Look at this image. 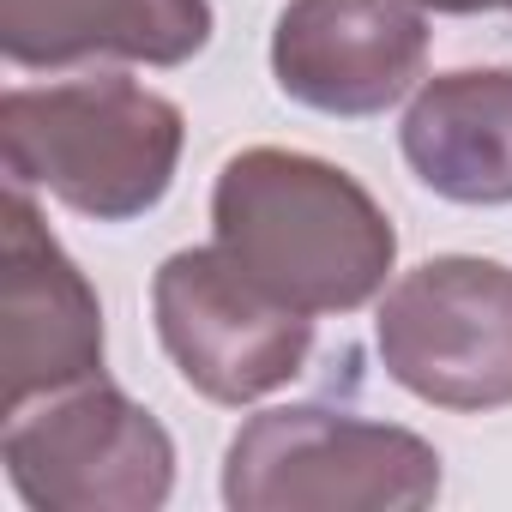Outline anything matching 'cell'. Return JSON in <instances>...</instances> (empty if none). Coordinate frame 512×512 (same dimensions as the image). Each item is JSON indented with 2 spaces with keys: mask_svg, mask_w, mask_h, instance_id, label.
I'll return each mask as SVG.
<instances>
[{
  "mask_svg": "<svg viewBox=\"0 0 512 512\" xmlns=\"http://www.w3.org/2000/svg\"><path fill=\"white\" fill-rule=\"evenodd\" d=\"M211 241L302 314L374 302L398 260L392 217L350 169L278 145H253L217 169Z\"/></svg>",
  "mask_w": 512,
  "mask_h": 512,
  "instance_id": "obj_1",
  "label": "cell"
},
{
  "mask_svg": "<svg viewBox=\"0 0 512 512\" xmlns=\"http://www.w3.org/2000/svg\"><path fill=\"white\" fill-rule=\"evenodd\" d=\"M181 109L127 73L13 85L0 97V151L19 187L55 193L97 223L145 217L181 163Z\"/></svg>",
  "mask_w": 512,
  "mask_h": 512,
  "instance_id": "obj_2",
  "label": "cell"
},
{
  "mask_svg": "<svg viewBox=\"0 0 512 512\" xmlns=\"http://www.w3.org/2000/svg\"><path fill=\"white\" fill-rule=\"evenodd\" d=\"M440 494V452L392 422L344 410H260L223 458L235 512H416Z\"/></svg>",
  "mask_w": 512,
  "mask_h": 512,
  "instance_id": "obj_3",
  "label": "cell"
},
{
  "mask_svg": "<svg viewBox=\"0 0 512 512\" xmlns=\"http://www.w3.org/2000/svg\"><path fill=\"white\" fill-rule=\"evenodd\" d=\"M0 458L37 512H157L175 488L169 428L103 374L7 410Z\"/></svg>",
  "mask_w": 512,
  "mask_h": 512,
  "instance_id": "obj_4",
  "label": "cell"
},
{
  "mask_svg": "<svg viewBox=\"0 0 512 512\" xmlns=\"http://www.w3.org/2000/svg\"><path fill=\"white\" fill-rule=\"evenodd\" d=\"M386 374L440 410L512 404V266L440 253L404 272L374 320Z\"/></svg>",
  "mask_w": 512,
  "mask_h": 512,
  "instance_id": "obj_5",
  "label": "cell"
},
{
  "mask_svg": "<svg viewBox=\"0 0 512 512\" xmlns=\"http://www.w3.org/2000/svg\"><path fill=\"white\" fill-rule=\"evenodd\" d=\"M151 314L181 380L199 398L235 404V410L290 386L314 350V314L278 302L266 284H253L217 241L181 247L157 266Z\"/></svg>",
  "mask_w": 512,
  "mask_h": 512,
  "instance_id": "obj_6",
  "label": "cell"
},
{
  "mask_svg": "<svg viewBox=\"0 0 512 512\" xmlns=\"http://www.w3.org/2000/svg\"><path fill=\"white\" fill-rule=\"evenodd\" d=\"M0 410L103 374V302L67 247L49 235L31 187H7V253H0Z\"/></svg>",
  "mask_w": 512,
  "mask_h": 512,
  "instance_id": "obj_7",
  "label": "cell"
},
{
  "mask_svg": "<svg viewBox=\"0 0 512 512\" xmlns=\"http://www.w3.org/2000/svg\"><path fill=\"white\" fill-rule=\"evenodd\" d=\"M428 61L416 0H290L272 31L278 91L320 115H386Z\"/></svg>",
  "mask_w": 512,
  "mask_h": 512,
  "instance_id": "obj_8",
  "label": "cell"
},
{
  "mask_svg": "<svg viewBox=\"0 0 512 512\" xmlns=\"http://www.w3.org/2000/svg\"><path fill=\"white\" fill-rule=\"evenodd\" d=\"M205 43L211 0H0V55L13 67H181Z\"/></svg>",
  "mask_w": 512,
  "mask_h": 512,
  "instance_id": "obj_9",
  "label": "cell"
},
{
  "mask_svg": "<svg viewBox=\"0 0 512 512\" xmlns=\"http://www.w3.org/2000/svg\"><path fill=\"white\" fill-rule=\"evenodd\" d=\"M416 181L458 205H512V67L428 79L398 127Z\"/></svg>",
  "mask_w": 512,
  "mask_h": 512,
  "instance_id": "obj_10",
  "label": "cell"
},
{
  "mask_svg": "<svg viewBox=\"0 0 512 512\" xmlns=\"http://www.w3.org/2000/svg\"><path fill=\"white\" fill-rule=\"evenodd\" d=\"M422 13H506L512 0H416Z\"/></svg>",
  "mask_w": 512,
  "mask_h": 512,
  "instance_id": "obj_11",
  "label": "cell"
}]
</instances>
